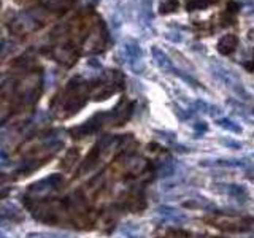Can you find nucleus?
I'll return each mask as SVG.
<instances>
[{"label": "nucleus", "instance_id": "obj_4", "mask_svg": "<svg viewBox=\"0 0 254 238\" xmlns=\"http://www.w3.org/2000/svg\"><path fill=\"white\" fill-rule=\"evenodd\" d=\"M156 215L160 221L165 224H183L186 219H188V216H186L184 213L173 208V206H167V205L159 206L156 210Z\"/></svg>", "mask_w": 254, "mask_h": 238}, {"label": "nucleus", "instance_id": "obj_10", "mask_svg": "<svg viewBox=\"0 0 254 238\" xmlns=\"http://www.w3.org/2000/svg\"><path fill=\"white\" fill-rule=\"evenodd\" d=\"M213 2L215 0H189L186 8H188V11H200L208 8Z\"/></svg>", "mask_w": 254, "mask_h": 238}, {"label": "nucleus", "instance_id": "obj_14", "mask_svg": "<svg viewBox=\"0 0 254 238\" xmlns=\"http://www.w3.org/2000/svg\"><path fill=\"white\" fill-rule=\"evenodd\" d=\"M227 146H234V148H240V145L238 143H235V141H229V143H226Z\"/></svg>", "mask_w": 254, "mask_h": 238}, {"label": "nucleus", "instance_id": "obj_8", "mask_svg": "<svg viewBox=\"0 0 254 238\" xmlns=\"http://www.w3.org/2000/svg\"><path fill=\"white\" fill-rule=\"evenodd\" d=\"M216 122H218V126L229 130V132L232 134H241V127L238 126V124H235L234 121H231V119L227 118H218L216 119Z\"/></svg>", "mask_w": 254, "mask_h": 238}, {"label": "nucleus", "instance_id": "obj_1", "mask_svg": "<svg viewBox=\"0 0 254 238\" xmlns=\"http://www.w3.org/2000/svg\"><path fill=\"white\" fill-rule=\"evenodd\" d=\"M212 72H213V77H215L216 79H218L221 84H224V86L227 87V89L234 91L235 94H237V96L243 97V99L248 97L245 87L241 86L238 77H237V75H235L234 72L227 70V68L221 67V65H215V67L212 68Z\"/></svg>", "mask_w": 254, "mask_h": 238}, {"label": "nucleus", "instance_id": "obj_9", "mask_svg": "<svg viewBox=\"0 0 254 238\" xmlns=\"http://www.w3.org/2000/svg\"><path fill=\"white\" fill-rule=\"evenodd\" d=\"M179 8V2L178 0H164L159 5V13L160 15H169V13H175Z\"/></svg>", "mask_w": 254, "mask_h": 238}, {"label": "nucleus", "instance_id": "obj_15", "mask_svg": "<svg viewBox=\"0 0 254 238\" xmlns=\"http://www.w3.org/2000/svg\"><path fill=\"white\" fill-rule=\"evenodd\" d=\"M0 165H2V156H0Z\"/></svg>", "mask_w": 254, "mask_h": 238}, {"label": "nucleus", "instance_id": "obj_2", "mask_svg": "<svg viewBox=\"0 0 254 238\" xmlns=\"http://www.w3.org/2000/svg\"><path fill=\"white\" fill-rule=\"evenodd\" d=\"M151 54H153V59H154V62H156V64H157V67H159V68H162L164 72L175 73V75H178V77H181L183 79L189 81V83H194V81L191 79V78L188 77V75H184L183 72H179L178 68H176L175 65H173L172 59H170L169 56H167V54H165L159 46H153V48H151Z\"/></svg>", "mask_w": 254, "mask_h": 238}, {"label": "nucleus", "instance_id": "obj_11", "mask_svg": "<svg viewBox=\"0 0 254 238\" xmlns=\"http://www.w3.org/2000/svg\"><path fill=\"white\" fill-rule=\"evenodd\" d=\"M165 37H167V40L175 41V43H181V41H183L181 34H179V32H175V30H173V32H169Z\"/></svg>", "mask_w": 254, "mask_h": 238}, {"label": "nucleus", "instance_id": "obj_5", "mask_svg": "<svg viewBox=\"0 0 254 238\" xmlns=\"http://www.w3.org/2000/svg\"><path fill=\"white\" fill-rule=\"evenodd\" d=\"M202 167H218V168H251L250 164L240 159H216V160H202Z\"/></svg>", "mask_w": 254, "mask_h": 238}, {"label": "nucleus", "instance_id": "obj_12", "mask_svg": "<svg viewBox=\"0 0 254 238\" xmlns=\"http://www.w3.org/2000/svg\"><path fill=\"white\" fill-rule=\"evenodd\" d=\"M29 238H65L60 235H53V234H29Z\"/></svg>", "mask_w": 254, "mask_h": 238}, {"label": "nucleus", "instance_id": "obj_16", "mask_svg": "<svg viewBox=\"0 0 254 238\" xmlns=\"http://www.w3.org/2000/svg\"><path fill=\"white\" fill-rule=\"evenodd\" d=\"M253 158H254V153H253Z\"/></svg>", "mask_w": 254, "mask_h": 238}, {"label": "nucleus", "instance_id": "obj_6", "mask_svg": "<svg viewBox=\"0 0 254 238\" xmlns=\"http://www.w3.org/2000/svg\"><path fill=\"white\" fill-rule=\"evenodd\" d=\"M238 45V39H237V35H234V34H227L224 37H221L219 41H218V51L219 54L222 56H229V54H232L235 51V48H237Z\"/></svg>", "mask_w": 254, "mask_h": 238}, {"label": "nucleus", "instance_id": "obj_3", "mask_svg": "<svg viewBox=\"0 0 254 238\" xmlns=\"http://www.w3.org/2000/svg\"><path fill=\"white\" fill-rule=\"evenodd\" d=\"M121 51H122L124 59L127 60L129 67H131L134 72L138 73V72L141 70V65H140V60H141V49H140V46H138V43L134 41V40L124 41Z\"/></svg>", "mask_w": 254, "mask_h": 238}, {"label": "nucleus", "instance_id": "obj_13", "mask_svg": "<svg viewBox=\"0 0 254 238\" xmlns=\"http://www.w3.org/2000/svg\"><path fill=\"white\" fill-rule=\"evenodd\" d=\"M238 8H240V7H238V5L235 3V2H231V3L227 5V11H231V13H237Z\"/></svg>", "mask_w": 254, "mask_h": 238}, {"label": "nucleus", "instance_id": "obj_7", "mask_svg": "<svg viewBox=\"0 0 254 238\" xmlns=\"http://www.w3.org/2000/svg\"><path fill=\"white\" fill-rule=\"evenodd\" d=\"M221 192H226L229 197L237 198L238 202H245V198H248V192L243 186H237V184H221L218 186Z\"/></svg>", "mask_w": 254, "mask_h": 238}]
</instances>
